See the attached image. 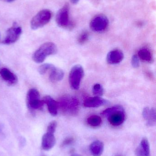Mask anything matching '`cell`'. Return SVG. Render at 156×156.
I'll list each match as a JSON object with an SVG mask.
<instances>
[{
    "mask_svg": "<svg viewBox=\"0 0 156 156\" xmlns=\"http://www.w3.org/2000/svg\"><path fill=\"white\" fill-rule=\"evenodd\" d=\"M102 115L107 117L110 123L113 126L121 125L125 120L124 110L120 105L107 108L103 112Z\"/></svg>",
    "mask_w": 156,
    "mask_h": 156,
    "instance_id": "obj_1",
    "label": "cell"
},
{
    "mask_svg": "<svg viewBox=\"0 0 156 156\" xmlns=\"http://www.w3.org/2000/svg\"><path fill=\"white\" fill-rule=\"evenodd\" d=\"M57 103L58 108L63 113L75 115L78 112L79 103L75 97L64 95L60 97Z\"/></svg>",
    "mask_w": 156,
    "mask_h": 156,
    "instance_id": "obj_2",
    "label": "cell"
},
{
    "mask_svg": "<svg viewBox=\"0 0 156 156\" xmlns=\"http://www.w3.org/2000/svg\"><path fill=\"white\" fill-rule=\"evenodd\" d=\"M57 48L54 43L46 42L41 45L34 52L33 55V59L35 63H42L49 55L56 54Z\"/></svg>",
    "mask_w": 156,
    "mask_h": 156,
    "instance_id": "obj_3",
    "label": "cell"
},
{
    "mask_svg": "<svg viewBox=\"0 0 156 156\" xmlns=\"http://www.w3.org/2000/svg\"><path fill=\"white\" fill-rule=\"evenodd\" d=\"M52 17V13L48 9H43L39 11L32 18L30 23L31 28L36 30L41 28L48 23Z\"/></svg>",
    "mask_w": 156,
    "mask_h": 156,
    "instance_id": "obj_4",
    "label": "cell"
},
{
    "mask_svg": "<svg viewBox=\"0 0 156 156\" xmlns=\"http://www.w3.org/2000/svg\"><path fill=\"white\" fill-rule=\"evenodd\" d=\"M26 103L27 107L30 111L41 110L44 104L40 100V94L37 89L33 88L27 92L26 97Z\"/></svg>",
    "mask_w": 156,
    "mask_h": 156,
    "instance_id": "obj_5",
    "label": "cell"
},
{
    "mask_svg": "<svg viewBox=\"0 0 156 156\" xmlns=\"http://www.w3.org/2000/svg\"><path fill=\"white\" fill-rule=\"evenodd\" d=\"M56 22L59 26L63 28H72L73 23L70 21L69 17V6L66 4L57 13Z\"/></svg>",
    "mask_w": 156,
    "mask_h": 156,
    "instance_id": "obj_6",
    "label": "cell"
},
{
    "mask_svg": "<svg viewBox=\"0 0 156 156\" xmlns=\"http://www.w3.org/2000/svg\"><path fill=\"white\" fill-rule=\"evenodd\" d=\"M84 75V69L80 65H76L71 68L69 76V81L71 89L77 90L79 88Z\"/></svg>",
    "mask_w": 156,
    "mask_h": 156,
    "instance_id": "obj_7",
    "label": "cell"
},
{
    "mask_svg": "<svg viewBox=\"0 0 156 156\" xmlns=\"http://www.w3.org/2000/svg\"><path fill=\"white\" fill-rule=\"evenodd\" d=\"M109 25V20L105 15H98L90 23V27L95 32H101L106 30Z\"/></svg>",
    "mask_w": 156,
    "mask_h": 156,
    "instance_id": "obj_8",
    "label": "cell"
},
{
    "mask_svg": "<svg viewBox=\"0 0 156 156\" xmlns=\"http://www.w3.org/2000/svg\"><path fill=\"white\" fill-rule=\"evenodd\" d=\"M22 33L21 27L18 26L16 23H15L13 26L7 30L6 36L3 43L5 44H10L15 43L19 39Z\"/></svg>",
    "mask_w": 156,
    "mask_h": 156,
    "instance_id": "obj_9",
    "label": "cell"
},
{
    "mask_svg": "<svg viewBox=\"0 0 156 156\" xmlns=\"http://www.w3.org/2000/svg\"><path fill=\"white\" fill-rule=\"evenodd\" d=\"M124 58L123 53L120 50L114 49L110 51L107 56V61L111 65H115L121 63Z\"/></svg>",
    "mask_w": 156,
    "mask_h": 156,
    "instance_id": "obj_10",
    "label": "cell"
},
{
    "mask_svg": "<svg viewBox=\"0 0 156 156\" xmlns=\"http://www.w3.org/2000/svg\"><path fill=\"white\" fill-rule=\"evenodd\" d=\"M108 103V101L107 100L98 96H95L87 98L84 101L83 105L86 107L95 108L105 105Z\"/></svg>",
    "mask_w": 156,
    "mask_h": 156,
    "instance_id": "obj_11",
    "label": "cell"
},
{
    "mask_svg": "<svg viewBox=\"0 0 156 156\" xmlns=\"http://www.w3.org/2000/svg\"><path fill=\"white\" fill-rule=\"evenodd\" d=\"M144 119L146 121L148 126H154L156 123V112L155 109L146 107L143 112Z\"/></svg>",
    "mask_w": 156,
    "mask_h": 156,
    "instance_id": "obj_12",
    "label": "cell"
},
{
    "mask_svg": "<svg viewBox=\"0 0 156 156\" xmlns=\"http://www.w3.org/2000/svg\"><path fill=\"white\" fill-rule=\"evenodd\" d=\"M42 101L44 104H45L47 106L49 113L53 116H56L57 115L58 109L57 102L50 96H45Z\"/></svg>",
    "mask_w": 156,
    "mask_h": 156,
    "instance_id": "obj_13",
    "label": "cell"
},
{
    "mask_svg": "<svg viewBox=\"0 0 156 156\" xmlns=\"http://www.w3.org/2000/svg\"><path fill=\"white\" fill-rule=\"evenodd\" d=\"M0 76L5 81L10 85H13L17 83V77L8 69L3 68L0 69Z\"/></svg>",
    "mask_w": 156,
    "mask_h": 156,
    "instance_id": "obj_14",
    "label": "cell"
},
{
    "mask_svg": "<svg viewBox=\"0 0 156 156\" xmlns=\"http://www.w3.org/2000/svg\"><path fill=\"white\" fill-rule=\"evenodd\" d=\"M56 141L54 134L47 132L42 137V148L45 150H50L55 145Z\"/></svg>",
    "mask_w": 156,
    "mask_h": 156,
    "instance_id": "obj_15",
    "label": "cell"
},
{
    "mask_svg": "<svg viewBox=\"0 0 156 156\" xmlns=\"http://www.w3.org/2000/svg\"><path fill=\"white\" fill-rule=\"evenodd\" d=\"M136 156H149L150 155V146L149 142L147 138L142 139L139 146L135 151Z\"/></svg>",
    "mask_w": 156,
    "mask_h": 156,
    "instance_id": "obj_16",
    "label": "cell"
},
{
    "mask_svg": "<svg viewBox=\"0 0 156 156\" xmlns=\"http://www.w3.org/2000/svg\"><path fill=\"white\" fill-rule=\"evenodd\" d=\"M49 72V80L53 82L60 81L64 77V73L63 70L60 69L56 67L55 66L52 68Z\"/></svg>",
    "mask_w": 156,
    "mask_h": 156,
    "instance_id": "obj_17",
    "label": "cell"
},
{
    "mask_svg": "<svg viewBox=\"0 0 156 156\" xmlns=\"http://www.w3.org/2000/svg\"><path fill=\"white\" fill-rule=\"evenodd\" d=\"M104 148V145L100 141L93 142L90 146V150L93 156H100Z\"/></svg>",
    "mask_w": 156,
    "mask_h": 156,
    "instance_id": "obj_18",
    "label": "cell"
},
{
    "mask_svg": "<svg viewBox=\"0 0 156 156\" xmlns=\"http://www.w3.org/2000/svg\"><path fill=\"white\" fill-rule=\"evenodd\" d=\"M138 57L145 62H151L153 60V55L150 50L147 48H141L138 53Z\"/></svg>",
    "mask_w": 156,
    "mask_h": 156,
    "instance_id": "obj_19",
    "label": "cell"
},
{
    "mask_svg": "<svg viewBox=\"0 0 156 156\" xmlns=\"http://www.w3.org/2000/svg\"><path fill=\"white\" fill-rule=\"evenodd\" d=\"M87 123L91 126L97 127L100 125L102 123V119L98 115H93L87 119Z\"/></svg>",
    "mask_w": 156,
    "mask_h": 156,
    "instance_id": "obj_20",
    "label": "cell"
},
{
    "mask_svg": "<svg viewBox=\"0 0 156 156\" xmlns=\"http://www.w3.org/2000/svg\"><path fill=\"white\" fill-rule=\"evenodd\" d=\"M92 91L95 96H102L103 94V88L101 84L96 83L93 87Z\"/></svg>",
    "mask_w": 156,
    "mask_h": 156,
    "instance_id": "obj_21",
    "label": "cell"
},
{
    "mask_svg": "<svg viewBox=\"0 0 156 156\" xmlns=\"http://www.w3.org/2000/svg\"><path fill=\"white\" fill-rule=\"evenodd\" d=\"M54 65L50 64H45L41 65L38 69L39 74L41 75H45L47 72L49 71L54 66Z\"/></svg>",
    "mask_w": 156,
    "mask_h": 156,
    "instance_id": "obj_22",
    "label": "cell"
},
{
    "mask_svg": "<svg viewBox=\"0 0 156 156\" xmlns=\"http://www.w3.org/2000/svg\"><path fill=\"white\" fill-rule=\"evenodd\" d=\"M89 38V34L88 32H83L80 35L78 38V42L79 44H83L88 41Z\"/></svg>",
    "mask_w": 156,
    "mask_h": 156,
    "instance_id": "obj_23",
    "label": "cell"
},
{
    "mask_svg": "<svg viewBox=\"0 0 156 156\" xmlns=\"http://www.w3.org/2000/svg\"><path fill=\"white\" fill-rule=\"evenodd\" d=\"M57 126V122L56 121H52L48 126L47 132L54 134Z\"/></svg>",
    "mask_w": 156,
    "mask_h": 156,
    "instance_id": "obj_24",
    "label": "cell"
},
{
    "mask_svg": "<svg viewBox=\"0 0 156 156\" xmlns=\"http://www.w3.org/2000/svg\"><path fill=\"white\" fill-rule=\"evenodd\" d=\"M132 64L134 68L139 67L140 63H139V58L136 55L133 56L132 59Z\"/></svg>",
    "mask_w": 156,
    "mask_h": 156,
    "instance_id": "obj_25",
    "label": "cell"
},
{
    "mask_svg": "<svg viewBox=\"0 0 156 156\" xmlns=\"http://www.w3.org/2000/svg\"><path fill=\"white\" fill-rule=\"evenodd\" d=\"M73 141H74V139L72 137H68L62 142V144H61V147H64L65 146L70 144L73 142Z\"/></svg>",
    "mask_w": 156,
    "mask_h": 156,
    "instance_id": "obj_26",
    "label": "cell"
},
{
    "mask_svg": "<svg viewBox=\"0 0 156 156\" xmlns=\"http://www.w3.org/2000/svg\"><path fill=\"white\" fill-rule=\"evenodd\" d=\"M3 135V126L0 123V136L2 137V136Z\"/></svg>",
    "mask_w": 156,
    "mask_h": 156,
    "instance_id": "obj_27",
    "label": "cell"
},
{
    "mask_svg": "<svg viewBox=\"0 0 156 156\" xmlns=\"http://www.w3.org/2000/svg\"><path fill=\"white\" fill-rule=\"evenodd\" d=\"M71 2V3L73 4H76L78 3V2L79 0H70Z\"/></svg>",
    "mask_w": 156,
    "mask_h": 156,
    "instance_id": "obj_28",
    "label": "cell"
},
{
    "mask_svg": "<svg viewBox=\"0 0 156 156\" xmlns=\"http://www.w3.org/2000/svg\"><path fill=\"white\" fill-rule=\"evenodd\" d=\"M1 1L6 2H14L15 0H1Z\"/></svg>",
    "mask_w": 156,
    "mask_h": 156,
    "instance_id": "obj_29",
    "label": "cell"
},
{
    "mask_svg": "<svg viewBox=\"0 0 156 156\" xmlns=\"http://www.w3.org/2000/svg\"><path fill=\"white\" fill-rule=\"evenodd\" d=\"M71 156H81L79 155L78 154H73Z\"/></svg>",
    "mask_w": 156,
    "mask_h": 156,
    "instance_id": "obj_30",
    "label": "cell"
},
{
    "mask_svg": "<svg viewBox=\"0 0 156 156\" xmlns=\"http://www.w3.org/2000/svg\"><path fill=\"white\" fill-rule=\"evenodd\" d=\"M120 156V155H117V156Z\"/></svg>",
    "mask_w": 156,
    "mask_h": 156,
    "instance_id": "obj_31",
    "label": "cell"
}]
</instances>
